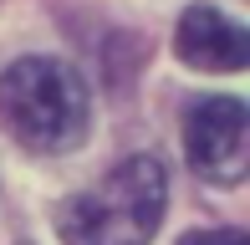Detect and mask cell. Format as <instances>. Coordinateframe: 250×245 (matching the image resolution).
Segmentation results:
<instances>
[{
	"instance_id": "obj_1",
	"label": "cell",
	"mask_w": 250,
	"mask_h": 245,
	"mask_svg": "<svg viewBox=\"0 0 250 245\" xmlns=\"http://www.w3.org/2000/svg\"><path fill=\"white\" fill-rule=\"evenodd\" d=\"M168 209V174L158 159H123L97 184L56 209L62 245H148Z\"/></svg>"
},
{
	"instance_id": "obj_2",
	"label": "cell",
	"mask_w": 250,
	"mask_h": 245,
	"mask_svg": "<svg viewBox=\"0 0 250 245\" xmlns=\"http://www.w3.org/2000/svg\"><path fill=\"white\" fill-rule=\"evenodd\" d=\"M87 82L56 57H21L0 72V128L26 153H72L87 138Z\"/></svg>"
},
{
	"instance_id": "obj_3",
	"label": "cell",
	"mask_w": 250,
	"mask_h": 245,
	"mask_svg": "<svg viewBox=\"0 0 250 245\" xmlns=\"http://www.w3.org/2000/svg\"><path fill=\"white\" fill-rule=\"evenodd\" d=\"M245 148H250V113L240 97H199L184 113V153L204 179L240 184Z\"/></svg>"
},
{
	"instance_id": "obj_4",
	"label": "cell",
	"mask_w": 250,
	"mask_h": 245,
	"mask_svg": "<svg viewBox=\"0 0 250 245\" xmlns=\"http://www.w3.org/2000/svg\"><path fill=\"white\" fill-rule=\"evenodd\" d=\"M174 46L194 72H240L250 61V36L240 20H230L225 10L214 5H189L179 16Z\"/></svg>"
},
{
	"instance_id": "obj_5",
	"label": "cell",
	"mask_w": 250,
	"mask_h": 245,
	"mask_svg": "<svg viewBox=\"0 0 250 245\" xmlns=\"http://www.w3.org/2000/svg\"><path fill=\"white\" fill-rule=\"evenodd\" d=\"M179 245H250V235H240V230H194Z\"/></svg>"
}]
</instances>
